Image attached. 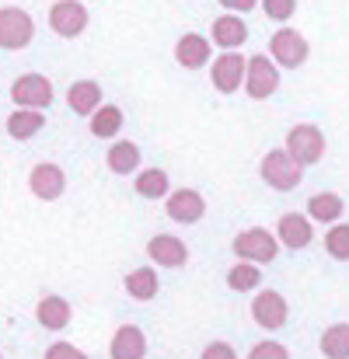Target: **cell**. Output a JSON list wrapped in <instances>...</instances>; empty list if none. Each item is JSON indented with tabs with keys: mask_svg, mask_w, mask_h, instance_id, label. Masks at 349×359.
I'll return each mask as SVG.
<instances>
[{
	"mask_svg": "<svg viewBox=\"0 0 349 359\" xmlns=\"http://www.w3.org/2000/svg\"><path fill=\"white\" fill-rule=\"evenodd\" d=\"M231 251L237 262H251V265H269L279 255V241L272 238L265 227H248L231 241Z\"/></svg>",
	"mask_w": 349,
	"mask_h": 359,
	"instance_id": "cell-4",
	"label": "cell"
},
{
	"mask_svg": "<svg viewBox=\"0 0 349 359\" xmlns=\"http://www.w3.org/2000/svg\"><path fill=\"white\" fill-rule=\"evenodd\" d=\"M262 11L272 21H290L294 11H297V0H262Z\"/></svg>",
	"mask_w": 349,
	"mask_h": 359,
	"instance_id": "cell-30",
	"label": "cell"
},
{
	"mask_svg": "<svg viewBox=\"0 0 349 359\" xmlns=\"http://www.w3.org/2000/svg\"><path fill=\"white\" fill-rule=\"evenodd\" d=\"M42 359H88V353L77 349V346H70V342H53Z\"/></svg>",
	"mask_w": 349,
	"mask_h": 359,
	"instance_id": "cell-31",
	"label": "cell"
},
{
	"mask_svg": "<svg viewBox=\"0 0 349 359\" xmlns=\"http://www.w3.org/2000/svg\"><path fill=\"white\" fill-rule=\"evenodd\" d=\"M164 213L175 224H199L206 217V199L196 189H175L164 196Z\"/></svg>",
	"mask_w": 349,
	"mask_h": 359,
	"instance_id": "cell-11",
	"label": "cell"
},
{
	"mask_svg": "<svg viewBox=\"0 0 349 359\" xmlns=\"http://www.w3.org/2000/svg\"><path fill=\"white\" fill-rule=\"evenodd\" d=\"M343 213H346V203H343L339 192H318V196L308 199V213L304 217L311 224H339Z\"/></svg>",
	"mask_w": 349,
	"mask_h": 359,
	"instance_id": "cell-18",
	"label": "cell"
},
{
	"mask_svg": "<svg viewBox=\"0 0 349 359\" xmlns=\"http://www.w3.org/2000/svg\"><path fill=\"white\" fill-rule=\"evenodd\" d=\"M28 189H32L35 199H42V203H56V199L67 192V175H63L60 164H53V161H39V164L32 168V175H28Z\"/></svg>",
	"mask_w": 349,
	"mask_h": 359,
	"instance_id": "cell-10",
	"label": "cell"
},
{
	"mask_svg": "<svg viewBox=\"0 0 349 359\" xmlns=\"http://www.w3.org/2000/svg\"><path fill=\"white\" fill-rule=\"evenodd\" d=\"M88 129H91V136H98V140H116L119 133H122V109L102 102V105L88 116Z\"/></svg>",
	"mask_w": 349,
	"mask_h": 359,
	"instance_id": "cell-21",
	"label": "cell"
},
{
	"mask_svg": "<svg viewBox=\"0 0 349 359\" xmlns=\"http://www.w3.org/2000/svg\"><path fill=\"white\" fill-rule=\"evenodd\" d=\"M248 359H290V349L276 339H265V342H255L248 349Z\"/></svg>",
	"mask_w": 349,
	"mask_h": 359,
	"instance_id": "cell-29",
	"label": "cell"
},
{
	"mask_svg": "<svg viewBox=\"0 0 349 359\" xmlns=\"http://www.w3.org/2000/svg\"><path fill=\"white\" fill-rule=\"evenodd\" d=\"M244 60H248V56H241V53H220V56L213 60L210 77H213V88H217L220 95H234V91L241 88V81H244Z\"/></svg>",
	"mask_w": 349,
	"mask_h": 359,
	"instance_id": "cell-14",
	"label": "cell"
},
{
	"mask_svg": "<svg viewBox=\"0 0 349 359\" xmlns=\"http://www.w3.org/2000/svg\"><path fill=\"white\" fill-rule=\"evenodd\" d=\"M241 88H244V95H248L251 102L272 98L276 88H279V67H276L265 53L248 56V60H244V81H241Z\"/></svg>",
	"mask_w": 349,
	"mask_h": 359,
	"instance_id": "cell-2",
	"label": "cell"
},
{
	"mask_svg": "<svg viewBox=\"0 0 349 359\" xmlns=\"http://www.w3.org/2000/svg\"><path fill=\"white\" fill-rule=\"evenodd\" d=\"M4 126H7V136H11V140L25 143V140H32L35 133H42V126H46V112L18 109V112H11V116H7Z\"/></svg>",
	"mask_w": 349,
	"mask_h": 359,
	"instance_id": "cell-23",
	"label": "cell"
},
{
	"mask_svg": "<svg viewBox=\"0 0 349 359\" xmlns=\"http://www.w3.org/2000/svg\"><path fill=\"white\" fill-rule=\"evenodd\" d=\"M175 60L178 67L185 70H203L210 63V39L199 35V32H185L178 42H175Z\"/></svg>",
	"mask_w": 349,
	"mask_h": 359,
	"instance_id": "cell-16",
	"label": "cell"
},
{
	"mask_svg": "<svg viewBox=\"0 0 349 359\" xmlns=\"http://www.w3.org/2000/svg\"><path fill=\"white\" fill-rule=\"evenodd\" d=\"M258 283H262V272L251 262H237V265H231V272H228V286H231L234 293H251V290H258Z\"/></svg>",
	"mask_w": 349,
	"mask_h": 359,
	"instance_id": "cell-27",
	"label": "cell"
},
{
	"mask_svg": "<svg viewBox=\"0 0 349 359\" xmlns=\"http://www.w3.org/2000/svg\"><path fill=\"white\" fill-rule=\"evenodd\" d=\"M220 7H228V14H244L251 7H258V0H217Z\"/></svg>",
	"mask_w": 349,
	"mask_h": 359,
	"instance_id": "cell-33",
	"label": "cell"
},
{
	"mask_svg": "<svg viewBox=\"0 0 349 359\" xmlns=\"http://www.w3.org/2000/svg\"><path fill=\"white\" fill-rule=\"evenodd\" d=\"M308 56H311V46H308V39H304L297 28H279V32H272V39H269V60H272L276 67L297 70V67L308 63Z\"/></svg>",
	"mask_w": 349,
	"mask_h": 359,
	"instance_id": "cell-5",
	"label": "cell"
},
{
	"mask_svg": "<svg viewBox=\"0 0 349 359\" xmlns=\"http://www.w3.org/2000/svg\"><path fill=\"white\" fill-rule=\"evenodd\" d=\"M325 251L336 262H349V224H332L325 234Z\"/></svg>",
	"mask_w": 349,
	"mask_h": 359,
	"instance_id": "cell-28",
	"label": "cell"
},
{
	"mask_svg": "<svg viewBox=\"0 0 349 359\" xmlns=\"http://www.w3.org/2000/svg\"><path fill=\"white\" fill-rule=\"evenodd\" d=\"M210 42L220 46L224 53H237L248 42V25L241 21V14H220L210 28Z\"/></svg>",
	"mask_w": 349,
	"mask_h": 359,
	"instance_id": "cell-15",
	"label": "cell"
},
{
	"mask_svg": "<svg viewBox=\"0 0 349 359\" xmlns=\"http://www.w3.org/2000/svg\"><path fill=\"white\" fill-rule=\"evenodd\" d=\"M126 293H129L133 300H140V304H147V300H154V297L161 293V279H157V272H154V265H143V269H133V272L126 276Z\"/></svg>",
	"mask_w": 349,
	"mask_h": 359,
	"instance_id": "cell-22",
	"label": "cell"
},
{
	"mask_svg": "<svg viewBox=\"0 0 349 359\" xmlns=\"http://www.w3.org/2000/svg\"><path fill=\"white\" fill-rule=\"evenodd\" d=\"M133 185H136V196H143V199H164L171 192V182H168L164 168H143Z\"/></svg>",
	"mask_w": 349,
	"mask_h": 359,
	"instance_id": "cell-25",
	"label": "cell"
},
{
	"mask_svg": "<svg viewBox=\"0 0 349 359\" xmlns=\"http://www.w3.org/2000/svg\"><path fill=\"white\" fill-rule=\"evenodd\" d=\"M147 255L161 269H182L189 262V244L182 238H175V234H154L147 241Z\"/></svg>",
	"mask_w": 349,
	"mask_h": 359,
	"instance_id": "cell-13",
	"label": "cell"
},
{
	"mask_svg": "<svg viewBox=\"0 0 349 359\" xmlns=\"http://www.w3.org/2000/svg\"><path fill=\"white\" fill-rule=\"evenodd\" d=\"M49 28L60 39H77L88 28V7L81 0H56L49 7Z\"/></svg>",
	"mask_w": 349,
	"mask_h": 359,
	"instance_id": "cell-9",
	"label": "cell"
},
{
	"mask_svg": "<svg viewBox=\"0 0 349 359\" xmlns=\"http://www.w3.org/2000/svg\"><path fill=\"white\" fill-rule=\"evenodd\" d=\"M251 321L262 328V332H279L287 321H290V307H287V297L276 293V290H255V300H251Z\"/></svg>",
	"mask_w": 349,
	"mask_h": 359,
	"instance_id": "cell-8",
	"label": "cell"
},
{
	"mask_svg": "<svg viewBox=\"0 0 349 359\" xmlns=\"http://www.w3.org/2000/svg\"><path fill=\"white\" fill-rule=\"evenodd\" d=\"M258 175H262V182H265L269 189H276V192H294V189L304 182V168L294 164L287 150H269V154L262 157V164H258Z\"/></svg>",
	"mask_w": 349,
	"mask_h": 359,
	"instance_id": "cell-3",
	"label": "cell"
},
{
	"mask_svg": "<svg viewBox=\"0 0 349 359\" xmlns=\"http://www.w3.org/2000/svg\"><path fill=\"white\" fill-rule=\"evenodd\" d=\"M105 164H109V171H116V175H133V171L140 168V147H136L133 140H116V143L109 147V154H105Z\"/></svg>",
	"mask_w": 349,
	"mask_h": 359,
	"instance_id": "cell-24",
	"label": "cell"
},
{
	"mask_svg": "<svg viewBox=\"0 0 349 359\" xmlns=\"http://www.w3.org/2000/svg\"><path fill=\"white\" fill-rule=\"evenodd\" d=\"M67 105H70V112H77V116H91L98 105H102V84L98 81H74L70 84V91H67Z\"/></svg>",
	"mask_w": 349,
	"mask_h": 359,
	"instance_id": "cell-20",
	"label": "cell"
},
{
	"mask_svg": "<svg viewBox=\"0 0 349 359\" xmlns=\"http://www.w3.org/2000/svg\"><path fill=\"white\" fill-rule=\"evenodd\" d=\"M35 39V21L25 7H0V49L18 53L28 49Z\"/></svg>",
	"mask_w": 349,
	"mask_h": 359,
	"instance_id": "cell-7",
	"label": "cell"
},
{
	"mask_svg": "<svg viewBox=\"0 0 349 359\" xmlns=\"http://www.w3.org/2000/svg\"><path fill=\"white\" fill-rule=\"evenodd\" d=\"M53 81L46 74H21L11 84V102L18 109H32V112H46L53 105Z\"/></svg>",
	"mask_w": 349,
	"mask_h": 359,
	"instance_id": "cell-6",
	"label": "cell"
},
{
	"mask_svg": "<svg viewBox=\"0 0 349 359\" xmlns=\"http://www.w3.org/2000/svg\"><path fill=\"white\" fill-rule=\"evenodd\" d=\"M279 248H290V251H304L311 241H315V224L304 217V213H283L279 224H276V234Z\"/></svg>",
	"mask_w": 349,
	"mask_h": 359,
	"instance_id": "cell-12",
	"label": "cell"
},
{
	"mask_svg": "<svg viewBox=\"0 0 349 359\" xmlns=\"http://www.w3.org/2000/svg\"><path fill=\"white\" fill-rule=\"evenodd\" d=\"M322 356L325 359H349V325L339 321V325H329L322 332Z\"/></svg>",
	"mask_w": 349,
	"mask_h": 359,
	"instance_id": "cell-26",
	"label": "cell"
},
{
	"mask_svg": "<svg viewBox=\"0 0 349 359\" xmlns=\"http://www.w3.org/2000/svg\"><path fill=\"white\" fill-rule=\"evenodd\" d=\"M109 356L112 359H143L147 356V335L136 325H122L112 342H109Z\"/></svg>",
	"mask_w": 349,
	"mask_h": 359,
	"instance_id": "cell-17",
	"label": "cell"
},
{
	"mask_svg": "<svg viewBox=\"0 0 349 359\" xmlns=\"http://www.w3.org/2000/svg\"><path fill=\"white\" fill-rule=\"evenodd\" d=\"M70 318H74V311H70V304L63 300V297H42L39 300V307H35V321L46 328V332H63L67 325H70Z\"/></svg>",
	"mask_w": 349,
	"mask_h": 359,
	"instance_id": "cell-19",
	"label": "cell"
},
{
	"mask_svg": "<svg viewBox=\"0 0 349 359\" xmlns=\"http://www.w3.org/2000/svg\"><path fill=\"white\" fill-rule=\"evenodd\" d=\"M199 359H237V353H234L228 342H210V346L203 349V356Z\"/></svg>",
	"mask_w": 349,
	"mask_h": 359,
	"instance_id": "cell-32",
	"label": "cell"
},
{
	"mask_svg": "<svg viewBox=\"0 0 349 359\" xmlns=\"http://www.w3.org/2000/svg\"><path fill=\"white\" fill-rule=\"evenodd\" d=\"M0 359H4V356H0Z\"/></svg>",
	"mask_w": 349,
	"mask_h": 359,
	"instance_id": "cell-34",
	"label": "cell"
},
{
	"mask_svg": "<svg viewBox=\"0 0 349 359\" xmlns=\"http://www.w3.org/2000/svg\"><path fill=\"white\" fill-rule=\"evenodd\" d=\"M283 150L290 154L294 164L311 168V164H318V161L325 157L329 143H325V133H322L315 122H301V126H294V129L287 133V147H283Z\"/></svg>",
	"mask_w": 349,
	"mask_h": 359,
	"instance_id": "cell-1",
	"label": "cell"
}]
</instances>
